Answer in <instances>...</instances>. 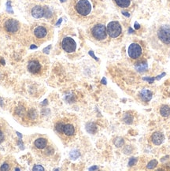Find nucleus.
<instances>
[{
    "label": "nucleus",
    "instance_id": "f257e3e1",
    "mask_svg": "<svg viewBox=\"0 0 170 171\" xmlns=\"http://www.w3.org/2000/svg\"><path fill=\"white\" fill-rule=\"evenodd\" d=\"M0 32L11 39L26 38L28 34L20 21L7 15L0 17Z\"/></svg>",
    "mask_w": 170,
    "mask_h": 171
},
{
    "label": "nucleus",
    "instance_id": "f03ea898",
    "mask_svg": "<svg viewBox=\"0 0 170 171\" xmlns=\"http://www.w3.org/2000/svg\"><path fill=\"white\" fill-rule=\"evenodd\" d=\"M48 58L41 53H34L27 61V70L34 77H43L49 70Z\"/></svg>",
    "mask_w": 170,
    "mask_h": 171
},
{
    "label": "nucleus",
    "instance_id": "7ed1b4c3",
    "mask_svg": "<svg viewBox=\"0 0 170 171\" xmlns=\"http://www.w3.org/2000/svg\"><path fill=\"white\" fill-rule=\"evenodd\" d=\"M92 0H70L69 13L75 21H85L92 12Z\"/></svg>",
    "mask_w": 170,
    "mask_h": 171
},
{
    "label": "nucleus",
    "instance_id": "20e7f679",
    "mask_svg": "<svg viewBox=\"0 0 170 171\" xmlns=\"http://www.w3.org/2000/svg\"><path fill=\"white\" fill-rule=\"evenodd\" d=\"M28 32L27 36H29L30 39H32V41L36 44H41L48 40H51L53 35L51 27L46 24L32 25Z\"/></svg>",
    "mask_w": 170,
    "mask_h": 171
},
{
    "label": "nucleus",
    "instance_id": "39448f33",
    "mask_svg": "<svg viewBox=\"0 0 170 171\" xmlns=\"http://www.w3.org/2000/svg\"><path fill=\"white\" fill-rule=\"evenodd\" d=\"M32 150L41 158H47L54 152L52 146L49 144L48 140L44 137H39L34 140Z\"/></svg>",
    "mask_w": 170,
    "mask_h": 171
},
{
    "label": "nucleus",
    "instance_id": "423d86ee",
    "mask_svg": "<svg viewBox=\"0 0 170 171\" xmlns=\"http://www.w3.org/2000/svg\"><path fill=\"white\" fill-rule=\"evenodd\" d=\"M54 129L58 135L67 139L73 137L76 134V127L74 125L66 119L57 121L54 125Z\"/></svg>",
    "mask_w": 170,
    "mask_h": 171
},
{
    "label": "nucleus",
    "instance_id": "0eeeda50",
    "mask_svg": "<svg viewBox=\"0 0 170 171\" xmlns=\"http://www.w3.org/2000/svg\"><path fill=\"white\" fill-rule=\"evenodd\" d=\"M89 34L94 40L98 42L105 41L108 36L107 27L102 23H97L94 24L90 29Z\"/></svg>",
    "mask_w": 170,
    "mask_h": 171
},
{
    "label": "nucleus",
    "instance_id": "6e6552de",
    "mask_svg": "<svg viewBox=\"0 0 170 171\" xmlns=\"http://www.w3.org/2000/svg\"><path fill=\"white\" fill-rule=\"evenodd\" d=\"M157 36L163 44L170 46V26L161 25L159 27L157 32Z\"/></svg>",
    "mask_w": 170,
    "mask_h": 171
},
{
    "label": "nucleus",
    "instance_id": "1a4fd4ad",
    "mask_svg": "<svg viewBox=\"0 0 170 171\" xmlns=\"http://www.w3.org/2000/svg\"><path fill=\"white\" fill-rule=\"evenodd\" d=\"M107 33L111 38H118L121 34L122 28L118 21H111L107 26Z\"/></svg>",
    "mask_w": 170,
    "mask_h": 171
},
{
    "label": "nucleus",
    "instance_id": "9d476101",
    "mask_svg": "<svg viewBox=\"0 0 170 171\" xmlns=\"http://www.w3.org/2000/svg\"><path fill=\"white\" fill-rule=\"evenodd\" d=\"M128 56L134 60H137L139 58H141L143 55V48L141 45H139L137 43H132L129 46L128 50Z\"/></svg>",
    "mask_w": 170,
    "mask_h": 171
},
{
    "label": "nucleus",
    "instance_id": "9b49d317",
    "mask_svg": "<svg viewBox=\"0 0 170 171\" xmlns=\"http://www.w3.org/2000/svg\"><path fill=\"white\" fill-rule=\"evenodd\" d=\"M62 47L67 53H73L77 49V43L71 37H65L62 40Z\"/></svg>",
    "mask_w": 170,
    "mask_h": 171
},
{
    "label": "nucleus",
    "instance_id": "f8f14e48",
    "mask_svg": "<svg viewBox=\"0 0 170 171\" xmlns=\"http://www.w3.org/2000/svg\"><path fill=\"white\" fill-rule=\"evenodd\" d=\"M31 14L35 18H41L46 15V9L41 6H35L32 8Z\"/></svg>",
    "mask_w": 170,
    "mask_h": 171
},
{
    "label": "nucleus",
    "instance_id": "ddd939ff",
    "mask_svg": "<svg viewBox=\"0 0 170 171\" xmlns=\"http://www.w3.org/2000/svg\"><path fill=\"white\" fill-rule=\"evenodd\" d=\"M165 140V136L160 132H155L151 136V141L154 144L160 145L162 144Z\"/></svg>",
    "mask_w": 170,
    "mask_h": 171
},
{
    "label": "nucleus",
    "instance_id": "4468645a",
    "mask_svg": "<svg viewBox=\"0 0 170 171\" xmlns=\"http://www.w3.org/2000/svg\"><path fill=\"white\" fill-rule=\"evenodd\" d=\"M152 96H153L152 92L150 90H147V89H143V90H142L140 92V94H139V96H140L141 99L145 102H148L151 100Z\"/></svg>",
    "mask_w": 170,
    "mask_h": 171
},
{
    "label": "nucleus",
    "instance_id": "2eb2a0df",
    "mask_svg": "<svg viewBox=\"0 0 170 171\" xmlns=\"http://www.w3.org/2000/svg\"><path fill=\"white\" fill-rule=\"evenodd\" d=\"M114 2L116 3L118 7L127 8L131 4V0H114Z\"/></svg>",
    "mask_w": 170,
    "mask_h": 171
},
{
    "label": "nucleus",
    "instance_id": "dca6fc26",
    "mask_svg": "<svg viewBox=\"0 0 170 171\" xmlns=\"http://www.w3.org/2000/svg\"><path fill=\"white\" fill-rule=\"evenodd\" d=\"M135 67L139 72H144L147 70V64L146 62H139L135 65Z\"/></svg>",
    "mask_w": 170,
    "mask_h": 171
},
{
    "label": "nucleus",
    "instance_id": "f3484780",
    "mask_svg": "<svg viewBox=\"0 0 170 171\" xmlns=\"http://www.w3.org/2000/svg\"><path fill=\"white\" fill-rule=\"evenodd\" d=\"M160 114H161V116L165 117V118L169 116L170 115L169 107L167 105H163L162 107H161V109H160Z\"/></svg>",
    "mask_w": 170,
    "mask_h": 171
},
{
    "label": "nucleus",
    "instance_id": "a211bd4d",
    "mask_svg": "<svg viewBox=\"0 0 170 171\" xmlns=\"http://www.w3.org/2000/svg\"><path fill=\"white\" fill-rule=\"evenodd\" d=\"M157 165V161H156V160H152V161H150V162L148 163L147 168L148 169H154V168Z\"/></svg>",
    "mask_w": 170,
    "mask_h": 171
},
{
    "label": "nucleus",
    "instance_id": "6ab92c4d",
    "mask_svg": "<svg viewBox=\"0 0 170 171\" xmlns=\"http://www.w3.org/2000/svg\"><path fill=\"white\" fill-rule=\"evenodd\" d=\"M6 137V133H5V131L2 129V128H0V144L3 142L4 140Z\"/></svg>",
    "mask_w": 170,
    "mask_h": 171
},
{
    "label": "nucleus",
    "instance_id": "aec40b11",
    "mask_svg": "<svg viewBox=\"0 0 170 171\" xmlns=\"http://www.w3.org/2000/svg\"><path fill=\"white\" fill-rule=\"evenodd\" d=\"M80 156V153L77 151H73L71 153H70V157H71L73 159H76Z\"/></svg>",
    "mask_w": 170,
    "mask_h": 171
},
{
    "label": "nucleus",
    "instance_id": "412c9836",
    "mask_svg": "<svg viewBox=\"0 0 170 171\" xmlns=\"http://www.w3.org/2000/svg\"><path fill=\"white\" fill-rule=\"evenodd\" d=\"M9 169V165H7V164H3V165L1 166V168H0L1 170H8Z\"/></svg>",
    "mask_w": 170,
    "mask_h": 171
},
{
    "label": "nucleus",
    "instance_id": "4be33fe9",
    "mask_svg": "<svg viewBox=\"0 0 170 171\" xmlns=\"http://www.w3.org/2000/svg\"><path fill=\"white\" fill-rule=\"evenodd\" d=\"M33 170H43L44 169V168L43 167V166H34L33 167Z\"/></svg>",
    "mask_w": 170,
    "mask_h": 171
},
{
    "label": "nucleus",
    "instance_id": "5701e85b",
    "mask_svg": "<svg viewBox=\"0 0 170 171\" xmlns=\"http://www.w3.org/2000/svg\"><path fill=\"white\" fill-rule=\"evenodd\" d=\"M136 162V158H131L130 162H129V166H132Z\"/></svg>",
    "mask_w": 170,
    "mask_h": 171
},
{
    "label": "nucleus",
    "instance_id": "b1692460",
    "mask_svg": "<svg viewBox=\"0 0 170 171\" xmlns=\"http://www.w3.org/2000/svg\"><path fill=\"white\" fill-rule=\"evenodd\" d=\"M144 80H146V81H148L150 83H152L154 81V78H144Z\"/></svg>",
    "mask_w": 170,
    "mask_h": 171
},
{
    "label": "nucleus",
    "instance_id": "393cba45",
    "mask_svg": "<svg viewBox=\"0 0 170 171\" xmlns=\"http://www.w3.org/2000/svg\"><path fill=\"white\" fill-rule=\"evenodd\" d=\"M139 28L138 24H137V23H136V28Z\"/></svg>",
    "mask_w": 170,
    "mask_h": 171
},
{
    "label": "nucleus",
    "instance_id": "a878e982",
    "mask_svg": "<svg viewBox=\"0 0 170 171\" xmlns=\"http://www.w3.org/2000/svg\"><path fill=\"white\" fill-rule=\"evenodd\" d=\"M98 169L97 167H92V168H91L90 169Z\"/></svg>",
    "mask_w": 170,
    "mask_h": 171
},
{
    "label": "nucleus",
    "instance_id": "bb28decb",
    "mask_svg": "<svg viewBox=\"0 0 170 171\" xmlns=\"http://www.w3.org/2000/svg\"><path fill=\"white\" fill-rule=\"evenodd\" d=\"M41 1H44V0H41Z\"/></svg>",
    "mask_w": 170,
    "mask_h": 171
}]
</instances>
